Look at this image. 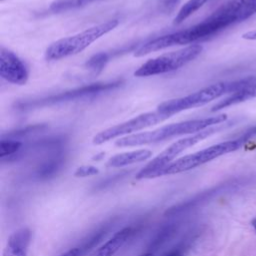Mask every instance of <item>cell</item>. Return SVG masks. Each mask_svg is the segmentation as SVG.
<instances>
[{
	"instance_id": "obj_17",
	"label": "cell",
	"mask_w": 256,
	"mask_h": 256,
	"mask_svg": "<svg viewBox=\"0 0 256 256\" xmlns=\"http://www.w3.org/2000/svg\"><path fill=\"white\" fill-rule=\"evenodd\" d=\"M22 146V143L17 140L2 139L0 141V157L3 159L6 156H10L16 153Z\"/></svg>"
},
{
	"instance_id": "obj_12",
	"label": "cell",
	"mask_w": 256,
	"mask_h": 256,
	"mask_svg": "<svg viewBox=\"0 0 256 256\" xmlns=\"http://www.w3.org/2000/svg\"><path fill=\"white\" fill-rule=\"evenodd\" d=\"M132 229L125 227L116 232L110 239H108L103 245L96 249L90 256H113L128 240L131 235Z\"/></svg>"
},
{
	"instance_id": "obj_9",
	"label": "cell",
	"mask_w": 256,
	"mask_h": 256,
	"mask_svg": "<svg viewBox=\"0 0 256 256\" xmlns=\"http://www.w3.org/2000/svg\"><path fill=\"white\" fill-rule=\"evenodd\" d=\"M0 76L17 85H24L29 76L25 63L14 52L4 47L0 50Z\"/></svg>"
},
{
	"instance_id": "obj_25",
	"label": "cell",
	"mask_w": 256,
	"mask_h": 256,
	"mask_svg": "<svg viewBox=\"0 0 256 256\" xmlns=\"http://www.w3.org/2000/svg\"><path fill=\"white\" fill-rule=\"evenodd\" d=\"M255 134H256V126L252 127L250 130H247V131L241 136V138H243V139L246 141L248 138H250L251 136H253V135H255Z\"/></svg>"
},
{
	"instance_id": "obj_10",
	"label": "cell",
	"mask_w": 256,
	"mask_h": 256,
	"mask_svg": "<svg viewBox=\"0 0 256 256\" xmlns=\"http://www.w3.org/2000/svg\"><path fill=\"white\" fill-rule=\"evenodd\" d=\"M120 82H112V83H97V84H91L88 86H84L69 92H64V93H60L58 95L55 96H51L49 98L43 99L41 101L38 102H34L32 103L33 105H42V104H49V103H56V102H60V101H66V100H72V99H76L79 98L81 96H86L89 94H95V93H99L105 90H109L111 88H114L116 86L119 85Z\"/></svg>"
},
{
	"instance_id": "obj_26",
	"label": "cell",
	"mask_w": 256,
	"mask_h": 256,
	"mask_svg": "<svg viewBox=\"0 0 256 256\" xmlns=\"http://www.w3.org/2000/svg\"><path fill=\"white\" fill-rule=\"evenodd\" d=\"M242 38L246 39V40H256V30L244 33L242 35Z\"/></svg>"
},
{
	"instance_id": "obj_13",
	"label": "cell",
	"mask_w": 256,
	"mask_h": 256,
	"mask_svg": "<svg viewBox=\"0 0 256 256\" xmlns=\"http://www.w3.org/2000/svg\"><path fill=\"white\" fill-rule=\"evenodd\" d=\"M152 156V151L148 149H139L129 152H124L112 156L107 161L108 167H123L135 163H140L148 160Z\"/></svg>"
},
{
	"instance_id": "obj_23",
	"label": "cell",
	"mask_w": 256,
	"mask_h": 256,
	"mask_svg": "<svg viewBox=\"0 0 256 256\" xmlns=\"http://www.w3.org/2000/svg\"><path fill=\"white\" fill-rule=\"evenodd\" d=\"M160 1H161V4H162L164 10H166V11L173 10L179 2V0H160Z\"/></svg>"
},
{
	"instance_id": "obj_11",
	"label": "cell",
	"mask_w": 256,
	"mask_h": 256,
	"mask_svg": "<svg viewBox=\"0 0 256 256\" xmlns=\"http://www.w3.org/2000/svg\"><path fill=\"white\" fill-rule=\"evenodd\" d=\"M31 241V232L28 228L15 231L7 240L3 256H26Z\"/></svg>"
},
{
	"instance_id": "obj_18",
	"label": "cell",
	"mask_w": 256,
	"mask_h": 256,
	"mask_svg": "<svg viewBox=\"0 0 256 256\" xmlns=\"http://www.w3.org/2000/svg\"><path fill=\"white\" fill-rule=\"evenodd\" d=\"M108 229L107 228H101L99 230H97L95 233H93L87 240H85L83 242V244L79 247L81 250V253H85L88 250H90L91 248H93L94 246H96L103 237H105V235L107 234Z\"/></svg>"
},
{
	"instance_id": "obj_28",
	"label": "cell",
	"mask_w": 256,
	"mask_h": 256,
	"mask_svg": "<svg viewBox=\"0 0 256 256\" xmlns=\"http://www.w3.org/2000/svg\"><path fill=\"white\" fill-rule=\"evenodd\" d=\"M251 224H252V226H253V228H254V230H255V232H256V218H254V219L252 220Z\"/></svg>"
},
{
	"instance_id": "obj_30",
	"label": "cell",
	"mask_w": 256,
	"mask_h": 256,
	"mask_svg": "<svg viewBox=\"0 0 256 256\" xmlns=\"http://www.w3.org/2000/svg\"><path fill=\"white\" fill-rule=\"evenodd\" d=\"M1 1H4V0H1Z\"/></svg>"
},
{
	"instance_id": "obj_7",
	"label": "cell",
	"mask_w": 256,
	"mask_h": 256,
	"mask_svg": "<svg viewBox=\"0 0 256 256\" xmlns=\"http://www.w3.org/2000/svg\"><path fill=\"white\" fill-rule=\"evenodd\" d=\"M245 140L243 138H238L235 140L221 142L200 151H197L192 154L185 155L181 158L176 159L171 164L166 166L160 173V176L163 175H172L181 172H185L191 169H194L200 165H203L207 162H210L222 155L234 152L238 150Z\"/></svg>"
},
{
	"instance_id": "obj_3",
	"label": "cell",
	"mask_w": 256,
	"mask_h": 256,
	"mask_svg": "<svg viewBox=\"0 0 256 256\" xmlns=\"http://www.w3.org/2000/svg\"><path fill=\"white\" fill-rule=\"evenodd\" d=\"M254 81H256L255 76H248L235 81L215 83L186 96L165 101L158 105L157 111L171 117L173 114L203 106L225 94L237 92Z\"/></svg>"
},
{
	"instance_id": "obj_16",
	"label": "cell",
	"mask_w": 256,
	"mask_h": 256,
	"mask_svg": "<svg viewBox=\"0 0 256 256\" xmlns=\"http://www.w3.org/2000/svg\"><path fill=\"white\" fill-rule=\"evenodd\" d=\"M177 231V226L175 224H169L163 226L152 239L149 248L153 251H157L161 246H163L169 239L173 237L175 232Z\"/></svg>"
},
{
	"instance_id": "obj_8",
	"label": "cell",
	"mask_w": 256,
	"mask_h": 256,
	"mask_svg": "<svg viewBox=\"0 0 256 256\" xmlns=\"http://www.w3.org/2000/svg\"><path fill=\"white\" fill-rule=\"evenodd\" d=\"M168 118H170V116L162 114L157 110L142 113L128 121L117 124L99 132L94 136L93 143L96 145H100L118 137H125L133 132H137L147 127L161 123Z\"/></svg>"
},
{
	"instance_id": "obj_14",
	"label": "cell",
	"mask_w": 256,
	"mask_h": 256,
	"mask_svg": "<svg viewBox=\"0 0 256 256\" xmlns=\"http://www.w3.org/2000/svg\"><path fill=\"white\" fill-rule=\"evenodd\" d=\"M255 97H256V81L247 85L246 87L242 88L241 90L230 94L229 96H227L223 100L219 101L217 104H215L212 107L211 111L216 112V111H219L223 108H227L229 106H232V105L250 100V99L255 98Z\"/></svg>"
},
{
	"instance_id": "obj_21",
	"label": "cell",
	"mask_w": 256,
	"mask_h": 256,
	"mask_svg": "<svg viewBox=\"0 0 256 256\" xmlns=\"http://www.w3.org/2000/svg\"><path fill=\"white\" fill-rule=\"evenodd\" d=\"M242 8L246 19L256 13V0H242Z\"/></svg>"
},
{
	"instance_id": "obj_27",
	"label": "cell",
	"mask_w": 256,
	"mask_h": 256,
	"mask_svg": "<svg viewBox=\"0 0 256 256\" xmlns=\"http://www.w3.org/2000/svg\"><path fill=\"white\" fill-rule=\"evenodd\" d=\"M179 254H181V252L179 251V249H174L172 251H169L167 253H165L162 256H179Z\"/></svg>"
},
{
	"instance_id": "obj_1",
	"label": "cell",
	"mask_w": 256,
	"mask_h": 256,
	"mask_svg": "<svg viewBox=\"0 0 256 256\" xmlns=\"http://www.w3.org/2000/svg\"><path fill=\"white\" fill-rule=\"evenodd\" d=\"M242 0H231L218 9L210 16L192 27L176 32L178 45H191L192 43L208 38L229 26L245 21L241 7Z\"/></svg>"
},
{
	"instance_id": "obj_6",
	"label": "cell",
	"mask_w": 256,
	"mask_h": 256,
	"mask_svg": "<svg viewBox=\"0 0 256 256\" xmlns=\"http://www.w3.org/2000/svg\"><path fill=\"white\" fill-rule=\"evenodd\" d=\"M202 49L203 47L200 44H191L176 51L162 54L143 63L134 72V75L148 77L177 70L194 60L202 52Z\"/></svg>"
},
{
	"instance_id": "obj_29",
	"label": "cell",
	"mask_w": 256,
	"mask_h": 256,
	"mask_svg": "<svg viewBox=\"0 0 256 256\" xmlns=\"http://www.w3.org/2000/svg\"><path fill=\"white\" fill-rule=\"evenodd\" d=\"M139 256H153V253L151 252H147V253H144V254H141Z\"/></svg>"
},
{
	"instance_id": "obj_19",
	"label": "cell",
	"mask_w": 256,
	"mask_h": 256,
	"mask_svg": "<svg viewBox=\"0 0 256 256\" xmlns=\"http://www.w3.org/2000/svg\"><path fill=\"white\" fill-rule=\"evenodd\" d=\"M99 173V169L92 165H83L76 169L74 172L75 177H89Z\"/></svg>"
},
{
	"instance_id": "obj_22",
	"label": "cell",
	"mask_w": 256,
	"mask_h": 256,
	"mask_svg": "<svg viewBox=\"0 0 256 256\" xmlns=\"http://www.w3.org/2000/svg\"><path fill=\"white\" fill-rule=\"evenodd\" d=\"M106 60V55L103 53H100L98 55L93 56L89 62L87 63V65H89L91 68H100L103 66L104 62Z\"/></svg>"
},
{
	"instance_id": "obj_2",
	"label": "cell",
	"mask_w": 256,
	"mask_h": 256,
	"mask_svg": "<svg viewBox=\"0 0 256 256\" xmlns=\"http://www.w3.org/2000/svg\"><path fill=\"white\" fill-rule=\"evenodd\" d=\"M226 120H227V115L220 114L213 117L172 123L152 131L141 132V133H136V134H131L125 137H121L118 140H116L115 145L118 147H132V146H140V145H146L151 143H157V142L164 141V140L181 136V135L195 134L209 127L221 124Z\"/></svg>"
},
{
	"instance_id": "obj_15",
	"label": "cell",
	"mask_w": 256,
	"mask_h": 256,
	"mask_svg": "<svg viewBox=\"0 0 256 256\" xmlns=\"http://www.w3.org/2000/svg\"><path fill=\"white\" fill-rule=\"evenodd\" d=\"M211 0H188L185 4L182 5V7L179 9L178 13L176 14L174 18V24H180L183 21H185L188 17H190L192 14H194L197 10H199L201 7H203L207 2Z\"/></svg>"
},
{
	"instance_id": "obj_20",
	"label": "cell",
	"mask_w": 256,
	"mask_h": 256,
	"mask_svg": "<svg viewBox=\"0 0 256 256\" xmlns=\"http://www.w3.org/2000/svg\"><path fill=\"white\" fill-rule=\"evenodd\" d=\"M80 3H82V0H57L52 3L50 8L54 11H60L66 8H71L75 5H79Z\"/></svg>"
},
{
	"instance_id": "obj_5",
	"label": "cell",
	"mask_w": 256,
	"mask_h": 256,
	"mask_svg": "<svg viewBox=\"0 0 256 256\" xmlns=\"http://www.w3.org/2000/svg\"><path fill=\"white\" fill-rule=\"evenodd\" d=\"M226 124H218L212 127H209L205 130L197 132L195 134H191L189 136L183 137L178 139L177 141L173 142L170 146H168L165 150L159 153L155 158H153L144 168H142L136 175L137 179H147V178H155L159 177L161 171L175 161L176 157L184 152L186 149L194 146L195 144L199 143L200 141L206 139L207 137L211 136L212 134L221 131L222 129L226 128Z\"/></svg>"
},
{
	"instance_id": "obj_24",
	"label": "cell",
	"mask_w": 256,
	"mask_h": 256,
	"mask_svg": "<svg viewBox=\"0 0 256 256\" xmlns=\"http://www.w3.org/2000/svg\"><path fill=\"white\" fill-rule=\"evenodd\" d=\"M82 253H81V250L79 247H76V248H72L64 253H62L61 255L59 256H80Z\"/></svg>"
},
{
	"instance_id": "obj_4",
	"label": "cell",
	"mask_w": 256,
	"mask_h": 256,
	"mask_svg": "<svg viewBox=\"0 0 256 256\" xmlns=\"http://www.w3.org/2000/svg\"><path fill=\"white\" fill-rule=\"evenodd\" d=\"M118 24L119 21L117 19L108 20L75 35L59 39L46 49L45 57L47 60H59L76 55L89 47L97 39L115 29Z\"/></svg>"
}]
</instances>
